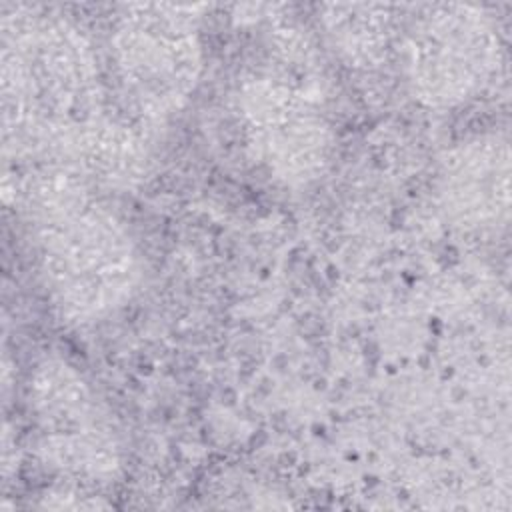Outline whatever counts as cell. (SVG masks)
Returning a JSON list of instances; mask_svg holds the SVG:
<instances>
[{"mask_svg": "<svg viewBox=\"0 0 512 512\" xmlns=\"http://www.w3.org/2000/svg\"><path fill=\"white\" fill-rule=\"evenodd\" d=\"M26 196L44 284L60 312L88 322L120 308L138 286L140 260L114 212L64 166L38 176Z\"/></svg>", "mask_w": 512, "mask_h": 512, "instance_id": "1", "label": "cell"}, {"mask_svg": "<svg viewBox=\"0 0 512 512\" xmlns=\"http://www.w3.org/2000/svg\"><path fill=\"white\" fill-rule=\"evenodd\" d=\"M112 42L122 94L138 118L162 122L186 104L202 70V48L188 18L144 8L122 20Z\"/></svg>", "mask_w": 512, "mask_h": 512, "instance_id": "2", "label": "cell"}, {"mask_svg": "<svg viewBox=\"0 0 512 512\" xmlns=\"http://www.w3.org/2000/svg\"><path fill=\"white\" fill-rule=\"evenodd\" d=\"M34 408L46 458L84 480H108L120 466L106 412L82 376L62 360H46L34 378Z\"/></svg>", "mask_w": 512, "mask_h": 512, "instance_id": "3", "label": "cell"}, {"mask_svg": "<svg viewBox=\"0 0 512 512\" xmlns=\"http://www.w3.org/2000/svg\"><path fill=\"white\" fill-rule=\"evenodd\" d=\"M498 38L468 8L424 18L412 34L408 70L414 94L436 108L474 96L498 66Z\"/></svg>", "mask_w": 512, "mask_h": 512, "instance_id": "4", "label": "cell"}, {"mask_svg": "<svg viewBox=\"0 0 512 512\" xmlns=\"http://www.w3.org/2000/svg\"><path fill=\"white\" fill-rule=\"evenodd\" d=\"M250 146L268 170L304 184L328 164L332 134L318 108L298 90L274 78H256L242 90Z\"/></svg>", "mask_w": 512, "mask_h": 512, "instance_id": "5", "label": "cell"}, {"mask_svg": "<svg viewBox=\"0 0 512 512\" xmlns=\"http://www.w3.org/2000/svg\"><path fill=\"white\" fill-rule=\"evenodd\" d=\"M508 176L506 142L498 138L470 142L446 164V202L468 224L498 222L508 210Z\"/></svg>", "mask_w": 512, "mask_h": 512, "instance_id": "6", "label": "cell"}]
</instances>
